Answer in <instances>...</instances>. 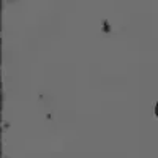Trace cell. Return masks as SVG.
<instances>
[{
    "label": "cell",
    "instance_id": "7a4b0ae2",
    "mask_svg": "<svg viewBox=\"0 0 158 158\" xmlns=\"http://www.w3.org/2000/svg\"><path fill=\"white\" fill-rule=\"evenodd\" d=\"M155 115H156V118H158V101H156V104H155Z\"/></svg>",
    "mask_w": 158,
    "mask_h": 158
},
{
    "label": "cell",
    "instance_id": "6da1fadb",
    "mask_svg": "<svg viewBox=\"0 0 158 158\" xmlns=\"http://www.w3.org/2000/svg\"><path fill=\"white\" fill-rule=\"evenodd\" d=\"M103 32H104V33H109V32H111L109 21H103Z\"/></svg>",
    "mask_w": 158,
    "mask_h": 158
}]
</instances>
